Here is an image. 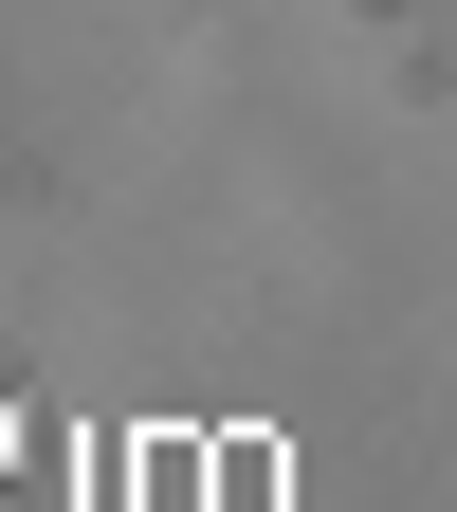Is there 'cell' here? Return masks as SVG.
Wrapping results in <instances>:
<instances>
[{
    "label": "cell",
    "instance_id": "cell-1",
    "mask_svg": "<svg viewBox=\"0 0 457 512\" xmlns=\"http://www.w3.org/2000/svg\"><path fill=\"white\" fill-rule=\"evenodd\" d=\"M0 439H19V421H0Z\"/></svg>",
    "mask_w": 457,
    "mask_h": 512
}]
</instances>
